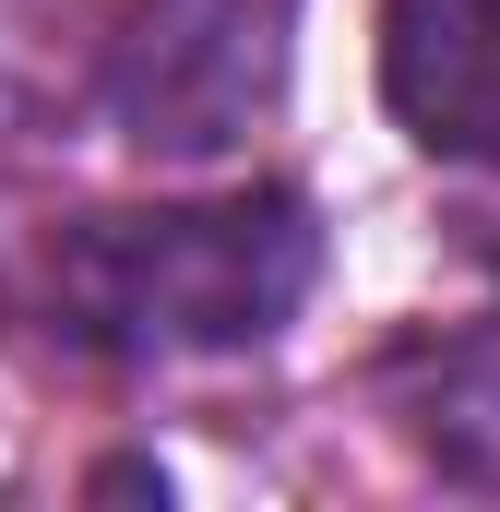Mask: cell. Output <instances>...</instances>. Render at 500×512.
Wrapping results in <instances>:
<instances>
[{"label": "cell", "instance_id": "cell-1", "mask_svg": "<svg viewBox=\"0 0 500 512\" xmlns=\"http://www.w3.org/2000/svg\"><path fill=\"white\" fill-rule=\"evenodd\" d=\"M322 274V227L298 191H203V203H120L72 215L36 251V322L72 358L120 370H191L250 358L298 322Z\"/></svg>", "mask_w": 500, "mask_h": 512}, {"label": "cell", "instance_id": "cell-2", "mask_svg": "<svg viewBox=\"0 0 500 512\" xmlns=\"http://www.w3.org/2000/svg\"><path fill=\"white\" fill-rule=\"evenodd\" d=\"M286 60H298V0H120L96 96L131 155L215 167L286 108Z\"/></svg>", "mask_w": 500, "mask_h": 512}, {"label": "cell", "instance_id": "cell-3", "mask_svg": "<svg viewBox=\"0 0 500 512\" xmlns=\"http://www.w3.org/2000/svg\"><path fill=\"white\" fill-rule=\"evenodd\" d=\"M381 108L417 155L500 179V0H381Z\"/></svg>", "mask_w": 500, "mask_h": 512}, {"label": "cell", "instance_id": "cell-4", "mask_svg": "<svg viewBox=\"0 0 500 512\" xmlns=\"http://www.w3.org/2000/svg\"><path fill=\"white\" fill-rule=\"evenodd\" d=\"M381 405H393V429L453 489H500V310L429 334V346H405L381 370Z\"/></svg>", "mask_w": 500, "mask_h": 512}]
</instances>
